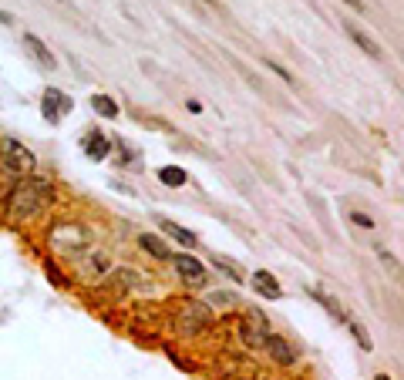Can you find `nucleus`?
Instances as JSON below:
<instances>
[{"label":"nucleus","instance_id":"1","mask_svg":"<svg viewBox=\"0 0 404 380\" xmlns=\"http://www.w3.org/2000/svg\"><path fill=\"white\" fill-rule=\"evenodd\" d=\"M54 189L47 179H21L7 196V215L11 219H34L41 209L51 206Z\"/></svg>","mask_w":404,"mask_h":380},{"label":"nucleus","instance_id":"2","mask_svg":"<svg viewBox=\"0 0 404 380\" xmlns=\"http://www.w3.org/2000/svg\"><path fill=\"white\" fill-rule=\"evenodd\" d=\"M91 242V236H88V229L78 222H61L51 229V246H54L57 253H78V249H84Z\"/></svg>","mask_w":404,"mask_h":380},{"label":"nucleus","instance_id":"3","mask_svg":"<svg viewBox=\"0 0 404 380\" xmlns=\"http://www.w3.org/2000/svg\"><path fill=\"white\" fill-rule=\"evenodd\" d=\"M0 165L11 172V175H28L34 169V155H30L21 141L7 138V141H0Z\"/></svg>","mask_w":404,"mask_h":380},{"label":"nucleus","instance_id":"4","mask_svg":"<svg viewBox=\"0 0 404 380\" xmlns=\"http://www.w3.org/2000/svg\"><path fill=\"white\" fill-rule=\"evenodd\" d=\"M239 337L243 343L250 347V350H263L266 337H270V330H266V320L260 313H250V316H243V323H239Z\"/></svg>","mask_w":404,"mask_h":380},{"label":"nucleus","instance_id":"5","mask_svg":"<svg viewBox=\"0 0 404 380\" xmlns=\"http://www.w3.org/2000/svg\"><path fill=\"white\" fill-rule=\"evenodd\" d=\"M71 108H74V101L68 98V95H61L57 88H47L44 91V98H41V112H44V118L51 121V125H57L64 114H71Z\"/></svg>","mask_w":404,"mask_h":380},{"label":"nucleus","instance_id":"6","mask_svg":"<svg viewBox=\"0 0 404 380\" xmlns=\"http://www.w3.org/2000/svg\"><path fill=\"white\" fill-rule=\"evenodd\" d=\"M179 320L185 323V333H199V330H206V326L212 323L209 310H206L202 303H195V299H185V303H182Z\"/></svg>","mask_w":404,"mask_h":380},{"label":"nucleus","instance_id":"7","mask_svg":"<svg viewBox=\"0 0 404 380\" xmlns=\"http://www.w3.org/2000/svg\"><path fill=\"white\" fill-rule=\"evenodd\" d=\"M172 263H175V273H179L185 283H206V266H202L195 256L179 253V256H172Z\"/></svg>","mask_w":404,"mask_h":380},{"label":"nucleus","instance_id":"8","mask_svg":"<svg viewBox=\"0 0 404 380\" xmlns=\"http://www.w3.org/2000/svg\"><path fill=\"white\" fill-rule=\"evenodd\" d=\"M81 148H84V155L91 158V162H105L108 152H112V141H108L105 131H88V138L81 141Z\"/></svg>","mask_w":404,"mask_h":380},{"label":"nucleus","instance_id":"9","mask_svg":"<svg viewBox=\"0 0 404 380\" xmlns=\"http://www.w3.org/2000/svg\"><path fill=\"white\" fill-rule=\"evenodd\" d=\"M253 290L260 296H266V299H279V296H283V286H279V280L270 269H256V273H253Z\"/></svg>","mask_w":404,"mask_h":380},{"label":"nucleus","instance_id":"10","mask_svg":"<svg viewBox=\"0 0 404 380\" xmlns=\"http://www.w3.org/2000/svg\"><path fill=\"white\" fill-rule=\"evenodd\" d=\"M263 350H270V357H273L277 364H283V367H290L293 360H296V353H293V347H290V343H287V340H283V337H273V333L266 337Z\"/></svg>","mask_w":404,"mask_h":380},{"label":"nucleus","instance_id":"11","mask_svg":"<svg viewBox=\"0 0 404 380\" xmlns=\"http://www.w3.org/2000/svg\"><path fill=\"white\" fill-rule=\"evenodd\" d=\"M24 47H28L30 54H34V61H37L41 68H47V71H54V68H57V61L51 57V51H47V44L37 41L34 34H24Z\"/></svg>","mask_w":404,"mask_h":380},{"label":"nucleus","instance_id":"12","mask_svg":"<svg viewBox=\"0 0 404 380\" xmlns=\"http://www.w3.org/2000/svg\"><path fill=\"white\" fill-rule=\"evenodd\" d=\"M162 232H166L168 239H175V242H182V246H189V249H192V246H199V236H195L192 229H185V225H175V222H168V219H162Z\"/></svg>","mask_w":404,"mask_h":380},{"label":"nucleus","instance_id":"13","mask_svg":"<svg viewBox=\"0 0 404 380\" xmlns=\"http://www.w3.org/2000/svg\"><path fill=\"white\" fill-rule=\"evenodd\" d=\"M139 246H142V249H145L149 256H155V259H172V249H168V246L158 239V236H152V232H142V236H139Z\"/></svg>","mask_w":404,"mask_h":380},{"label":"nucleus","instance_id":"14","mask_svg":"<svg viewBox=\"0 0 404 380\" xmlns=\"http://www.w3.org/2000/svg\"><path fill=\"white\" fill-rule=\"evenodd\" d=\"M347 34H350V41L357 44V47H361L364 54H371V57H381V54H384V51H381V44H377L374 37H367V34H364L361 28H354V24H347Z\"/></svg>","mask_w":404,"mask_h":380},{"label":"nucleus","instance_id":"15","mask_svg":"<svg viewBox=\"0 0 404 380\" xmlns=\"http://www.w3.org/2000/svg\"><path fill=\"white\" fill-rule=\"evenodd\" d=\"M158 182L168 185V189H179V185L189 182V175H185V169H179V165H166V169H158Z\"/></svg>","mask_w":404,"mask_h":380},{"label":"nucleus","instance_id":"16","mask_svg":"<svg viewBox=\"0 0 404 380\" xmlns=\"http://www.w3.org/2000/svg\"><path fill=\"white\" fill-rule=\"evenodd\" d=\"M91 108H95L101 118H118V101L112 95H91Z\"/></svg>","mask_w":404,"mask_h":380},{"label":"nucleus","instance_id":"17","mask_svg":"<svg viewBox=\"0 0 404 380\" xmlns=\"http://www.w3.org/2000/svg\"><path fill=\"white\" fill-rule=\"evenodd\" d=\"M310 296H313V299H317V303H321V307L330 313L334 320H347V316H344V310H340V307H337V303H334V299H330L327 293H321V290H310Z\"/></svg>","mask_w":404,"mask_h":380},{"label":"nucleus","instance_id":"18","mask_svg":"<svg viewBox=\"0 0 404 380\" xmlns=\"http://www.w3.org/2000/svg\"><path fill=\"white\" fill-rule=\"evenodd\" d=\"M344 323L350 326V333H354V340H357V343H361L364 350H374V343H371V337H367V333H364V326L357 323V320H350V316H347V320H344Z\"/></svg>","mask_w":404,"mask_h":380},{"label":"nucleus","instance_id":"19","mask_svg":"<svg viewBox=\"0 0 404 380\" xmlns=\"http://www.w3.org/2000/svg\"><path fill=\"white\" fill-rule=\"evenodd\" d=\"M212 263H216V266L223 269V273H229V276H233V280H243V273H239L236 269V263H229V259H226V256H216V259H212Z\"/></svg>","mask_w":404,"mask_h":380},{"label":"nucleus","instance_id":"20","mask_svg":"<svg viewBox=\"0 0 404 380\" xmlns=\"http://www.w3.org/2000/svg\"><path fill=\"white\" fill-rule=\"evenodd\" d=\"M350 219H354L357 225H364V229H371V225H374V222H371V215H364V212H350Z\"/></svg>","mask_w":404,"mask_h":380},{"label":"nucleus","instance_id":"21","mask_svg":"<svg viewBox=\"0 0 404 380\" xmlns=\"http://www.w3.org/2000/svg\"><path fill=\"white\" fill-rule=\"evenodd\" d=\"M185 108H189L192 114H202V105H199V101H185Z\"/></svg>","mask_w":404,"mask_h":380},{"label":"nucleus","instance_id":"22","mask_svg":"<svg viewBox=\"0 0 404 380\" xmlns=\"http://www.w3.org/2000/svg\"><path fill=\"white\" fill-rule=\"evenodd\" d=\"M347 7H354V11H364V0H344Z\"/></svg>","mask_w":404,"mask_h":380},{"label":"nucleus","instance_id":"23","mask_svg":"<svg viewBox=\"0 0 404 380\" xmlns=\"http://www.w3.org/2000/svg\"><path fill=\"white\" fill-rule=\"evenodd\" d=\"M377 380H391V377H388V374H377Z\"/></svg>","mask_w":404,"mask_h":380}]
</instances>
